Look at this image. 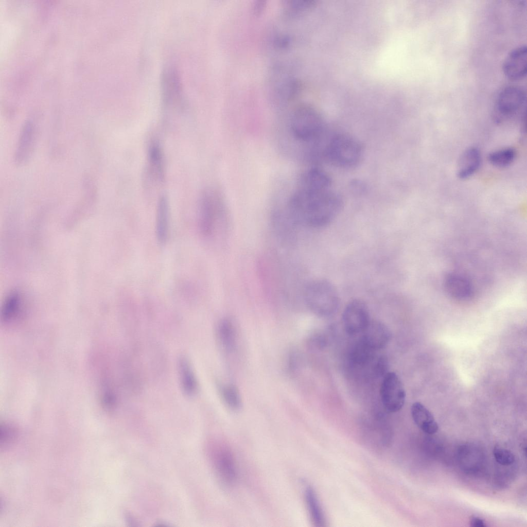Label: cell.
Here are the masks:
<instances>
[{
  "mask_svg": "<svg viewBox=\"0 0 527 527\" xmlns=\"http://www.w3.org/2000/svg\"><path fill=\"white\" fill-rule=\"evenodd\" d=\"M227 212L221 194L214 189L205 190L199 204L198 224L201 234L205 237H214L220 229L225 226Z\"/></svg>",
  "mask_w": 527,
  "mask_h": 527,
  "instance_id": "3957f363",
  "label": "cell"
},
{
  "mask_svg": "<svg viewBox=\"0 0 527 527\" xmlns=\"http://www.w3.org/2000/svg\"><path fill=\"white\" fill-rule=\"evenodd\" d=\"M36 130V123L32 120H29L24 126L15 154L17 163H24L29 157L35 142Z\"/></svg>",
  "mask_w": 527,
  "mask_h": 527,
  "instance_id": "5bb4252c",
  "label": "cell"
},
{
  "mask_svg": "<svg viewBox=\"0 0 527 527\" xmlns=\"http://www.w3.org/2000/svg\"><path fill=\"white\" fill-rule=\"evenodd\" d=\"M363 152V145L357 138L347 134L337 133L328 137L323 160L338 167L349 168L360 163Z\"/></svg>",
  "mask_w": 527,
  "mask_h": 527,
  "instance_id": "277c9868",
  "label": "cell"
},
{
  "mask_svg": "<svg viewBox=\"0 0 527 527\" xmlns=\"http://www.w3.org/2000/svg\"><path fill=\"white\" fill-rule=\"evenodd\" d=\"M516 151L511 147H507L494 151L487 156L488 162L498 168H505L511 165L516 157Z\"/></svg>",
  "mask_w": 527,
  "mask_h": 527,
  "instance_id": "44dd1931",
  "label": "cell"
},
{
  "mask_svg": "<svg viewBox=\"0 0 527 527\" xmlns=\"http://www.w3.org/2000/svg\"><path fill=\"white\" fill-rule=\"evenodd\" d=\"M305 498L311 520L316 526H323L325 518L317 496L314 489L310 486L305 490Z\"/></svg>",
  "mask_w": 527,
  "mask_h": 527,
  "instance_id": "ffe728a7",
  "label": "cell"
},
{
  "mask_svg": "<svg viewBox=\"0 0 527 527\" xmlns=\"http://www.w3.org/2000/svg\"><path fill=\"white\" fill-rule=\"evenodd\" d=\"M493 454L496 461L500 465L508 466L515 462L514 454L511 451L506 449L495 447L493 450Z\"/></svg>",
  "mask_w": 527,
  "mask_h": 527,
  "instance_id": "cb8c5ba5",
  "label": "cell"
},
{
  "mask_svg": "<svg viewBox=\"0 0 527 527\" xmlns=\"http://www.w3.org/2000/svg\"><path fill=\"white\" fill-rule=\"evenodd\" d=\"M303 297L308 308L322 317L334 314L339 305V296L335 287L324 279H317L304 288Z\"/></svg>",
  "mask_w": 527,
  "mask_h": 527,
  "instance_id": "5b68a950",
  "label": "cell"
},
{
  "mask_svg": "<svg viewBox=\"0 0 527 527\" xmlns=\"http://www.w3.org/2000/svg\"><path fill=\"white\" fill-rule=\"evenodd\" d=\"M220 394L222 400L230 409L236 411L241 407V396L235 385L231 384L223 385L220 388Z\"/></svg>",
  "mask_w": 527,
  "mask_h": 527,
  "instance_id": "7402d4cb",
  "label": "cell"
},
{
  "mask_svg": "<svg viewBox=\"0 0 527 527\" xmlns=\"http://www.w3.org/2000/svg\"><path fill=\"white\" fill-rule=\"evenodd\" d=\"M148 170L155 181L161 182L164 175V161L162 149L156 140L152 141L148 151Z\"/></svg>",
  "mask_w": 527,
  "mask_h": 527,
  "instance_id": "2e32d148",
  "label": "cell"
},
{
  "mask_svg": "<svg viewBox=\"0 0 527 527\" xmlns=\"http://www.w3.org/2000/svg\"><path fill=\"white\" fill-rule=\"evenodd\" d=\"M470 525L473 527H485V522L481 518L477 516H473L470 520Z\"/></svg>",
  "mask_w": 527,
  "mask_h": 527,
  "instance_id": "d4e9b609",
  "label": "cell"
},
{
  "mask_svg": "<svg viewBox=\"0 0 527 527\" xmlns=\"http://www.w3.org/2000/svg\"><path fill=\"white\" fill-rule=\"evenodd\" d=\"M503 71L509 79L516 80L526 74V46H518L507 55L503 64Z\"/></svg>",
  "mask_w": 527,
  "mask_h": 527,
  "instance_id": "30bf717a",
  "label": "cell"
},
{
  "mask_svg": "<svg viewBox=\"0 0 527 527\" xmlns=\"http://www.w3.org/2000/svg\"><path fill=\"white\" fill-rule=\"evenodd\" d=\"M178 370L183 392L188 395H192L197 390V383L190 363L185 358L179 360Z\"/></svg>",
  "mask_w": 527,
  "mask_h": 527,
  "instance_id": "ac0fdd59",
  "label": "cell"
},
{
  "mask_svg": "<svg viewBox=\"0 0 527 527\" xmlns=\"http://www.w3.org/2000/svg\"><path fill=\"white\" fill-rule=\"evenodd\" d=\"M446 292L452 298L467 301L473 294V288L470 280L465 275L456 273L448 274L445 278Z\"/></svg>",
  "mask_w": 527,
  "mask_h": 527,
  "instance_id": "8fae6325",
  "label": "cell"
},
{
  "mask_svg": "<svg viewBox=\"0 0 527 527\" xmlns=\"http://www.w3.org/2000/svg\"><path fill=\"white\" fill-rule=\"evenodd\" d=\"M207 446L209 460L219 480L225 486H233L236 481L237 473L232 450L219 440H212Z\"/></svg>",
  "mask_w": 527,
  "mask_h": 527,
  "instance_id": "8992f818",
  "label": "cell"
},
{
  "mask_svg": "<svg viewBox=\"0 0 527 527\" xmlns=\"http://www.w3.org/2000/svg\"><path fill=\"white\" fill-rule=\"evenodd\" d=\"M20 301L18 293L14 292L8 296L5 302L3 313L5 320H10L17 314L20 308Z\"/></svg>",
  "mask_w": 527,
  "mask_h": 527,
  "instance_id": "603a6c76",
  "label": "cell"
},
{
  "mask_svg": "<svg viewBox=\"0 0 527 527\" xmlns=\"http://www.w3.org/2000/svg\"><path fill=\"white\" fill-rule=\"evenodd\" d=\"M526 94L523 89L515 85L507 86L498 94L493 109V118L502 123L515 116L525 103Z\"/></svg>",
  "mask_w": 527,
  "mask_h": 527,
  "instance_id": "52a82bcc",
  "label": "cell"
},
{
  "mask_svg": "<svg viewBox=\"0 0 527 527\" xmlns=\"http://www.w3.org/2000/svg\"><path fill=\"white\" fill-rule=\"evenodd\" d=\"M411 412L413 421L423 431L429 434H432L438 431V426L433 415L421 403H413L411 406Z\"/></svg>",
  "mask_w": 527,
  "mask_h": 527,
  "instance_id": "9a60e30c",
  "label": "cell"
},
{
  "mask_svg": "<svg viewBox=\"0 0 527 527\" xmlns=\"http://www.w3.org/2000/svg\"><path fill=\"white\" fill-rule=\"evenodd\" d=\"M169 205L165 196L159 199L156 215V235L161 243L166 242L169 233Z\"/></svg>",
  "mask_w": 527,
  "mask_h": 527,
  "instance_id": "e0dca14e",
  "label": "cell"
},
{
  "mask_svg": "<svg viewBox=\"0 0 527 527\" xmlns=\"http://www.w3.org/2000/svg\"><path fill=\"white\" fill-rule=\"evenodd\" d=\"M342 321L348 334L353 335L362 332L371 321L365 302L359 299L350 301L343 310Z\"/></svg>",
  "mask_w": 527,
  "mask_h": 527,
  "instance_id": "9c48e42d",
  "label": "cell"
},
{
  "mask_svg": "<svg viewBox=\"0 0 527 527\" xmlns=\"http://www.w3.org/2000/svg\"><path fill=\"white\" fill-rule=\"evenodd\" d=\"M286 121L279 138L283 151L304 161L326 134L323 119L312 106L302 104L292 111Z\"/></svg>",
  "mask_w": 527,
  "mask_h": 527,
  "instance_id": "7a4b0ae2",
  "label": "cell"
},
{
  "mask_svg": "<svg viewBox=\"0 0 527 527\" xmlns=\"http://www.w3.org/2000/svg\"><path fill=\"white\" fill-rule=\"evenodd\" d=\"M380 395L385 409L390 413L400 410L404 405L406 392L398 376L393 372L386 373L380 388Z\"/></svg>",
  "mask_w": 527,
  "mask_h": 527,
  "instance_id": "ba28073f",
  "label": "cell"
},
{
  "mask_svg": "<svg viewBox=\"0 0 527 527\" xmlns=\"http://www.w3.org/2000/svg\"><path fill=\"white\" fill-rule=\"evenodd\" d=\"M481 164L479 149L475 147L468 148L461 154L458 164L456 174L460 179H466L475 174Z\"/></svg>",
  "mask_w": 527,
  "mask_h": 527,
  "instance_id": "4fadbf2b",
  "label": "cell"
},
{
  "mask_svg": "<svg viewBox=\"0 0 527 527\" xmlns=\"http://www.w3.org/2000/svg\"><path fill=\"white\" fill-rule=\"evenodd\" d=\"M362 332L361 340L374 351L384 347L391 338L389 328L378 321H371Z\"/></svg>",
  "mask_w": 527,
  "mask_h": 527,
  "instance_id": "7c38bea8",
  "label": "cell"
},
{
  "mask_svg": "<svg viewBox=\"0 0 527 527\" xmlns=\"http://www.w3.org/2000/svg\"><path fill=\"white\" fill-rule=\"evenodd\" d=\"M217 336L223 348L227 352H231L235 347L236 343V332L233 322L229 319H223L218 324Z\"/></svg>",
  "mask_w": 527,
  "mask_h": 527,
  "instance_id": "d6986e66",
  "label": "cell"
},
{
  "mask_svg": "<svg viewBox=\"0 0 527 527\" xmlns=\"http://www.w3.org/2000/svg\"><path fill=\"white\" fill-rule=\"evenodd\" d=\"M296 226L320 228L328 225L343 207L340 196L320 173L305 171L294 189L281 201Z\"/></svg>",
  "mask_w": 527,
  "mask_h": 527,
  "instance_id": "6da1fadb",
  "label": "cell"
}]
</instances>
